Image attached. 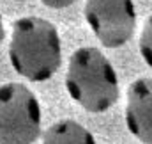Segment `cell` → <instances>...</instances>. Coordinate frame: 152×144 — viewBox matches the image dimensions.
Listing matches in <instances>:
<instances>
[{
    "instance_id": "obj_7",
    "label": "cell",
    "mask_w": 152,
    "mask_h": 144,
    "mask_svg": "<svg viewBox=\"0 0 152 144\" xmlns=\"http://www.w3.org/2000/svg\"><path fill=\"white\" fill-rule=\"evenodd\" d=\"M140 52H142V57L147 62V66H151L152 70V16L143 25L142 36H140Z\"/></svg>"
},
{
    "instance_id": "obj_2",
    "label": "cell",
    "mask_w": 152,
    "mask_h": 144,
    "mask_svg": "<svg viewBox=\"0 0 152 144\" xmlns=\"http://www.w3.org/2000/svg\"><path fill=\"white\" fill-rule=\"evenodd\" d=\"M66 85L76 103L94 114L115 105L120 93L112 62L101 50L92 46L80 48L71 55Z\"/></svg>"
},
{
    "instance_id": "obj_9",
    "label": "cell",
    "mask_w": 152,
    "mask_h": 144,
    "mask_svg": "<svg viewBox=\"0 0 152 144\" xmlns=\"http://www.w3.org/2000/svg\"><path fill=\"white\" fill-rule=\"evenodd\" d=\"M4 41V25H2V14H0V43Z\"/></svg>"
},
{
    "instance_id": "obj_4",
    "label": "cell",
    "mask_w": 152,
    "mask_h": 144,
    "mask_svg": "<svg viewBox=\"0 0 152 144\" xmlns=\"http://www.w3.org/2000/svg\"><path fill=\"white\" fill-rule=\"evenodd\" d=\"M85 20L106 48L126 45L136 27L133 0H85Z\"/></svg>"
},
{
    "instance_id": "obj_5",
    "label": "cell",
    "mask_w": 152,
    "mask_h": 144,
    "mask_svg": "<svg viewBox=\"0 0 152 144\" xmlns=\"http://www.w3.org/2000/svg\"><path fill=\"white\" fill-rule=\"evenodd\" d=\"M126 123L138 141L152 144V78H138L129 85Z\"/></svg>"
},
{
    "instance_id": "obj_8",
    "label": "cell",
    "mask_w": 152,
    "mask_h": 144,
    "mask_svg": "<svg viewBox=\"0 0 152 144\" xmlns=\"http://www.w3.org/2000/svg\"><path fill=\"white\" fill-rule=\"evenodd\" d=\"M46 7H51V9H64V7H69L73 5L76 0H41Z\"/></svg>"
},
{
    "instance_id": "obj_1",
    "label": "cell",
    "mask_w": 152,
    "mask_h": 144,
    "mask_svg": "<svg viewBox=\"0 0 152 144\" xmlns=\"http://www.w3.org/2000/svg\"><path fill=\"white\" fill-rule=\"evenodd\" d=\"M9 59L16 71L32 82L51 78L62 61V43L57 27L34 16L16 20L9 43Z\"/></svg>"
},
{
    "instance_id": "obj_6",
    "label": "cell",
    "mask_w": 152,
    "mask_h": 144,
    "mask_svg": "<svg viewBox=\"0 0 152 144\" xmlns=\"http://www.w3.org/2000/svg\"><path fill=\"white\" fill-rule=\"evenodd\" d=\"M42 144H96V139L80 123L64 119L53 123L46 130Z\"/></svg>"
},
{
    "instance_id": "obj_3",
    "label": "cell",
    "mask_w": 152,
    "mask_h": 144,
    "mask_svg": "<svg viewBox=\"0 0 152 144\" xmlns=\"http://www.w3.org/2000/svg\"><path fill=\"white\" fill-rule=\"evenodd\" d=\"M41 134V105L23 84L0 85V144H32Z\"/></svg>"
}]
</instances>
